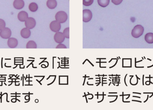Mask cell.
<instances>
[{
	"instance_id": "obj_1",
	"label": "cell",
	"mask_w": 153,
	"mask_h": 110,
	"mask_svg": "<svg viewBox=\"0 0 153 110\" xmlns=\"http://www.w3.org/2000/svg\"><path fill=\"white\" fill-rule=\"evenodd\" d=\"M144 31V28L143 26L141 25H136L132 31V36L134 38H138L142 35Z\"/></svg>"
},
{
	"instance_id": "obj_2",
	"label": "cell",
	"mask_w": 153,
	"mask_h": 110,
	"mask_svg": "<svg viewBox=\"0 0 153 110\" xmlns=\"http://www.w3.org/2000/svg\"><path fill=\"white\" fill-rule=\"evenodd\" d=\"M56 20L61 23H65L68 19L67 14L63 11H60L56 14L55 15Z\"/></svg>"
},
{
	"instance_id": "obj_3",
	"label": "cell",
	"mask_w": 153,
	"mask_h": 110,
	"mask_svg": "<svg viewBox=\"0 0 153 110\" xmlns=\"http://www.w3.org/2000/svg\"><path fill=\"white\" fill-rule=\"evenodd\" d=\"M92 18V12L90 9H85L83 11V21L88 23Z\"/></svg>"
},
{
	"instance_id": "obj_4",
	"label": "cell",
	"mask_w": 153,
	"mask_h": 110,
	"mask_svg": "<svg viewBox=\"0 0 153 110\" xmlns=\"http://www.w3.org/2000/svg\"><path fill=\"white\" fill-rule=\"evenodd\" d=\"M11 31L8 28H5L4 29L0 31V36L4 39H7L11 38Z\"/></svg>"
},
{
	"instance_id": "obj_5",
	"label": "cell",
	"mask_w": 153,
	"mask_h": 110,
	"mask_svg": "<svg viewBox=\"0 0 153 110\" xmlns=\"http://www.w3.org/2000/svg\"><path fill=\"white\" fill-rule=\"evenodd\" d=\"M50 28L51 29V30L53 32H58L61 28V23L57 20L52 21L50 24Z\"/></svg>"
},
{
	"instance_id": "obj_6",
	"label": "cell",
	"mask_w": 153,
	"mask_h": 110,
	"mask_svg": "<svg viewBox=\"0 0 153 110\" xmlns=\"http://www.w3.org/2000/svg\"><path fill=\"white\" fill-rule=\"evenodd\" d=\"M25 25L26 28L30 29H33L36 25V21L32 17H28L25 22Z\"/></svg>"
},
{
	"instance_id": "obj_7",
	"label": "cell",
	"mask_w": 153,
	"mask_h": 110,
	"mask_svg": "<svg viewBox=\"0 0 153 110\" xmlns=\"http://www.w3.org/2000/svg\"><path fill=\"white\" fill-rule=\"evenodd\" d=\"M65 36L63 34V33L61 32H56L54 35V39L56 43L58 44H61L64 42L65 40Z\"/></svg>"
},
{
	"instance_id": "obj_8",
	"label": "cell",
	"mask_w": 153,
	"mask_h": 110,
	"mask_svg": "<svg viewBox=\"0 0 153 110\" xmlns=\"http://www.w3.org/2000/svg\"><path fill=\"white\" fill-rule=\"evenodd\" d=\"M25 2L23 0H15L13 2V6L17 9H21L24 7Z\"/></svg>"
},
{
	"instance_id": "obj_9",
	"label": "cell",
	"mask_w": 153,
	"mask_h": 110,
	"mask_svg": "<svg viewBox=\"0 0 153 110\" xmlns=\"http://www.w3.org/2000/svg\"><path fill=\"white\" fill-rule=\"evenodd\" d=\"M7 44L9 47L10 48H16L18 45V40L15 38H9L8 40Z\"/></svg>"
},
{
	"instance_id": "obj_10",
	"label": "cell",
	"mask_w": 153,
	"mask_h": 110,
	"mask_svg": "<svg viewBox=\"0 0 153 110\" xmlns=\"http://www.w3.org/2000/svg\"><path fill=\"white\" fill-rule=\"evenodd\" d=\"M28 13L27 12L25 11H22L20 12L18 14V19L21 22H25L26 20L28 19Z\"/></svg>"
},
{
	"instance_id": "obj_11",
	"label": "cell",
	"mask_w": 153,
	"mask_h": 110,
	"mask_svg": "<svg viewBox=\"0 0 153 110\" xmlns=\"http://www.w3.org/2000/svg\"><path fill=\"white\" fill-rule=\"evenodd\" d=\"M20 34H21V36L22 38H23L27 39L30 38V36H31V32L30 29L27 28H25L22 29Z\"/></svg>"
},
{
	"instance_id": "obj_12",
	"label": "cell",
	"mask_w": 153,
	"mask_h": 110,
	"mask_svg": "<svg viewBox=\"0 0 153 110\" xmlns=\"http://www.w3.org/2000/svg\"><path fill=\"white\" fill-rule=\"evenodd\" d=\"M47 6L50 9H54L57 6L56 0H48L47 1Z\"/></svg>"
},
{
	"instance_id": "obj_13",
	"label": "cell",
	"mask_w": 153,
	"mask_h": 110,
	"mask_svg": "<svg viewBox=\"0 0 153 110\" xmlns=\"http://www.w3.org/2000/svg\"><path fill=\"white\" fill-rule=\"evenodd\" d=\"M145 40L146 42L149 44L153 43V33L149 32L146 34L145 36Z\"/></svg>"
},
{
	"instance_id": "obj_14",
	"label": "cell",
	"mask_w": 153,
	"mask_h": 110,
	"mask_svg": "<svg viewBox=\"0 0 153 110\" xmlns=\"http://www.w3.org/2000/svg\"><path fill=\"white\" fill-rule=\"evenodd\" d=\"M29 9L30 11L32 12H36L38 9V5L35 2H32L29 4Z\"/></svg>"
},
{
	"instance_id": "obj_15",
	"label": "cell",
	"mask_w": 153,
	"mask_h": 110,
	"mask_svg": "<svg viewBox=\"0 0 153 110\" xmlns=\"http://www.w3.org/2000/svg\"><path fill=\"white\" fill-rule=\"evenodd\" d=\"M110 0H98V3L102 7H106L109 4Z\"/></svg>"
},
{
	"instance_id": "obj_16",
	"label": "cell",
	"mask_w": 153,
	"mask_h": 110,
	"mask_svg": "<svg viewBox=\"0 0 153 110\" xmlns=\"http://www.w3.org/2000/svg\"><path fill=\"white\" fill-rule=\"evenodd\" d=\"M26 48L27 49H36L37 45L34 41H30L27 44Z\"/></svg>"
},
{
	"instance_id": "obj_17",
	"label": "cell",
	"mask_w": 153,
	"mask_h": 110,
	"mask_svg": "<svg viewBox=\"0 0 153 110\" xmlns=\"http://www.w3.org/2000/svg\"><path fill=\"white\" fill-rule=\"evenodd\" d=\"M94 0H83V5L85 6H90L93 4Z\"/></svg>"
},
{
	"instance_id": "obj_18",
	"label": "cell",
	"mask_w": 153,
	"mask_h": 110,
	"mask_svg": "<svg viewBox=\"0 0 153 110\" xmlns=\"http://www.w3.org/2000/svg\"><path fill=\"white\" fill-rule=\"evenodd\" d=\"M63 34L64 35L65 38H69V28H67L64 29L63 31Z\"/></svg>"
},
{
	"instance_id": "obj_19",
	"label": "cell",
	"mask_w": 153,
	"mask_h": 110,
	"mask_svg": "<svg viewBox=\"0 0 153 110\" xmlns=\"http://www.w3.org/2000/svg\"><path fill=\"white\" fill-rule=\"evenodd\" d=\"M6 23L5 21L2 19H0V31H1L2 29L5 28Z\"/></svg>"
},
{
	"instance_id": "obj_20",
	"label": "cell",
	"mask_w": 153,
	"mask_h": 110,
	"mask_svg": "<svg viewBox=\"0 0 153 110\" xmlns=\"http://www.w3.org/2000/svg\"><path fill=\"white\" fill-rule=\"evenodd\" d=\"M123 0H112V2L116 5H119L120 4Z\"/></svg>"
},
{
	"instance_id": "obj_21",
	"label": "cell",
	"mask_w": 153,
	"mask_h": 110,
	"mask_svg": "<svg viewBox=\"0 0 153 110\" xmlns=\"http://www.w3.org/2000/svg\"><path fill=\"white\" fill-rule=\"evenodd\" d=\"M57 49H66L67 47L65 45H64V44H59L58 46L56 47Z\"/></svg>"
}]
</instances>
